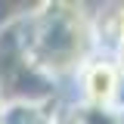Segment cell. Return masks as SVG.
Listing matches in <instances>:
<instances>
[{
	"mask_svg": "<svg viewBox=\"0 0 124 124\" xmlns=\"http://www.w3.org/2000/svg\"><path fill=\"white\" fill-rule=\"evenodd\" d=\"M25 44L34 75L53 93L65 96L96 53L90 6L75 0H46L25 9Z\"/></svg>",
	"mask_w": 124,
	"mask_h": 124,
	"instance_id": "1",
	"label": "cell"
},
{
	"mask_svg": "<svg viewBox=\"0 0 124 124\" xmlns=\"http://www.w3.org/2000/svg\"><path fill=\"white\" fill-rule=\"evenodd\" d=\"M71 99L93 108H124V71L115 56L93 53L71 84Z\"/></svg>",
	"mask_w": 124,
	"mask_h": 124,
	"instance_id": "2",
	"label": "cell"
},
{
	"mask_svg": "<svg viewBox=\"0 0 124 124\" xmlns=\"http://www.w3.org/2000/svg\"><path fill=\"white\" fill-rule=\"evenodd\" d=\"M68 96H31V99H13L0 112V124H53L62 102Z\"/></svg>",
	"mask_w": 124,
	"mask_h": 124,
	"instance_id": "3",
	"label": "cell"
},
{
	"mask_svg": "<svg viewBox=\"0 0 124 124\" xmlns=\"http://www.w3.org/2000/svg\"><path fill=\"white\" fill-rule=\"evenodd\" d=\"M93 40L96 53H118L124 40V3H102L93 9Z\"/></svg>",
	"mask_w": 124,
	"mask_h": 124,
	"instance_id": "4",
	"label": "cell"
},
{
	"mask_svg": "<svg viewBox=\"0 0 124 124\" xmlns=\"http://www.w3.org/2000/svg\"><path fill=\"white\" fill-rule=\"evenodd\" d=\"M68 108L78 124H124V108H93L68 96Z\"/></svg>",
	"mask_w": 124,
	"mask_h": 124,
	"instance_id": "5",
	"label": "cell"
},
{
	"mask_svg": "<svg viewBox=\"0 0 124 124\" xmlns=\"http://www.w3.org/2000/svg\"><path fill=\"white\" fill-rule=\"evenodd\" d=\"M53 124H78V121H75V115H71V108H68V99L62 102V108H59V115L53 118Z\"/></svg>",
	"mask_w": 124,
	"mask_h": 124,
	"instance_id": "6",
	"label": "cell"
},
{
	"mask_svg": "<svg viewBox=\"0 0 124 124\" xmlns=\"http://www.w3.org/2000/svg\"><path fill=\"white\" fill-rule=\"evenodd\" d=\"M115 59H118V65H121V71H124V40H121V46H118V53H115Z\"/></svg>",
	"mask_w": 124,
	"mask_h": 124,
	"instance_id": "7",
	"label": "cell"
}]
</instances>
